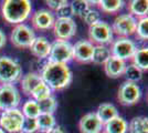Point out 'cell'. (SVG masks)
Instances as JSON below:
<instances>
[{"label":"cell","instance_id":"836d02e7","mask_svg":"<svg viewBox=\"0 0 148 133\" xmlns=\"http://www.w3.org/2000/svg\"><path fill=\"white\" fill-rule=\"evenodd\" d=\"M83 19L86 22L88 25H92L96 22H99L101 20V14H99V11L94 10V9H90L84 16H83Z\"/></svg>","mask_w":148,"mask_h":133},{"label":"cell","instance_id":"6da1fadb","mask_svg":"<svg viewBox=\"0 0 148 133\" xmlns=\"http://www.w3.org/2000/svg\"><path fill=\"white\" fill-rule=\"evenodd\" d=\"M41 79L51 90H63L72 82L73 74L66 64L48 62L41 72Z\"/></svg>","mask_w":148,"mask_h":133},{"label":"cell","instance_id":"5b68a950","mask_svg":"<svg viewBox=\"0 0 148 133\" xmlns=\"http://www.w3.org/2000/svg\"><path fill=\"white\" fill-rule=\"evenodd\" d=\"M90 42L96 45H106L113 42V30L107 22L99 20V22L90 25L88 28Z\"/></svg>","mask_w":148,"mask_h":133},{"label":"cell","instance_id":"7a4b0ae2","mask_svg":"<svg viewBox=\"0 0 148 133\" xmlns=\"http://www.w3.org/2000/svg\"><path fill=\"white\" fill-rule=\"evenodd\" d=\"M32 11L29 0H6L2 3V17L8 23L20 25L28 19Z\"/></svg>","mask_w":148,"mask_h":133},{"label":"cell","instance_id":"4fadbf2b","mask_svg":"<svg viewBox=\"0 0 148 133\" xmlns=\"http://www.w3.org/2000/svg\"><path fill=\"white\" fill-rule=\"evenodd\" d=\"M94 44L88 40H80L73 44V59L79 63L92 62Z\"/></svg>","mask_w":148,"mask_h":133},{"label":"cell","instance_id":"7402d4cb","mask_svg":"<svg viewBox=\"0 0 148 133\" xmlns=\"http://www.w3.org/2000/svg\"><path fill=\"white\" fill-rule=\"evenodd\" d=\"M130 133H148V119L146 116H135L127 127Z\"/></svg>","mask_w":148,"mask_h":133},{"label":"cell","instance_id":"9c48e42d","mask_svg":"<svg viewBox=\"0 0 148 133\" xmlns=\"http://www.w3.org/2000/svg\"><path fill=\"white\" fill-rule=\"evenodd\" d=\"M140 96H142V91L137 83L125 81L118 88L117 99L119 103L123 105L126 107L134 105L139 101Z\"/></svg>","mask_w":148,"mask_h":133},{"label":"cell","instance_id":"8d00e7d4","mask_svg":"<svg viewBox=\"0 0 148 133\" xmlns=\"http://www.w3.org/2000/svg\"><path fill=\"white\" fill-rule=\"evenodd\" d=\"M6 42H7L6 34H5V32L0 29V50L6 45Z\"/></svg>","mask_w":148,"mask_h":133},{"label":"cell","instance_id":"60d3db41","mask_svg":"<svg viewBox=\"0 0 148 133\" xmlns=\"http://www.w3.org/2000/svg\"><path fill=\"white\" fill-rule=\"evenodd\" d=\"M101 133H105V132H101Z\"/></svg>","mask_w":148,"mask_h":133},{"label":"cell","instance_id":"d6986e66","mask_svg":"<svg viewBox=\"0 0 148 133\" xmlns=\"http://www.w3.org/2000/svg\"><path fill=\"white\" fill-rule=\"evenodd\" d=\"M95 113H96L97 118L99 119V121L103 123V125L106 122H108L112 119L118 116L117 109L112 103H102V104H99V108H97V111Z\"/></svg>","mask_w":148,"mask_h":133},{"label":"cell","instance_id":"3957f363","mask_svg":"<svg viewBox=\"0 0 148 133\" xmlns=\"http://www.w3.org/2000/svg\"><path fill=\"white\" fill-rule=\"evenodd\" d=\"M22 76V67L18 61L6 56H0V82L13 84Z\"/></svg>","mask_w":148,"mask_h":133},{"label":"cell","instance_id":"7c38bea8","mask_svg":"<svg viewBox=\"0 0 148 133\" xmlns=\"http://www.w3.org/2000/svg\"><path fill=\"white\" fill-rule=\"evenodd\" d=\"M76 23L72 18H58L53 25V32L56 39L69 41L76 33Z\"/></svg>","mask_w":148,"mask_h":133},{"label":"cell","instance_id":"44dd1931","mask_svg":"<svg viewBox=\"0 0 148 133\" xmlns=\"http://www.w3.org/2000/svg\"><path fill=\"white\" fill-rule=\"evenodd\" d=\"M105 125V133H126L127 132V122L122 116H116L114 119L106 122Z\"/></svg>","mask_w":148,"mask_h":133},{"label":"cell","instance_id":"9a60e30c","mask_svg":"<svg viewBox=\"0 0 148 133\" xmlns=\"http://www.w3.org/2000/svg\"><path fill=\"white\" fill-rule=\"evenodd\" d=\"M79 129L81 133H101L103 123L99 121L95 112H90L81 118Z\"/></svg>","mask_w":148,"mask_h":133},{"label":"cell","instance_id":"277c9868","mask_svg":"<svg viewBox=\"0 0 148 133\" xmlns=\"http://www.w3.org/2000/svg\"><path fill=\"white\" fill-rule=\"evenodd\" d=\"M71 60H73V44L70 41L56 39L51 43L49 62L68 64Z\"/></svg>","mask_w":148,"mask_h":133},{"label":"cell","instance_id":"74e56055","mask_svg":"<svg viewBox=\"0 0 148 133\" xmlns=\"http://www.w3.org/2000/svg\"><path fill=\"white\" fill-rule=\"evenodd\" d=\"M44 133H65V131L61 127H54L53 129H51V130H49V131H47V132Z\"/></svg>","mask_w":148,"mask_h":133},{"label":"cell","instance_id":"484cf974","mask_svg":"<svg viewBox=\"0 0 148 133\" xmlns=\"http://www.w3.org/2000/svg\"><path fill=\"white\" fill-rule=\"evenodd\" d=\"M96 3H99L101 10L106 13L118 12L119 10L123 9L125 5V2L122 0H102V1H96Z\"/></svg>","mask_w":148,"mask_h":133},{"label":"cell","instance_id":"8fae6325","mask_svg":"<svg viewBox=\"0 0 148 133\" xmlns=\"http://www.w3.org/2000/svg\"><path fill=\"white\" fill-rule=\"evenodd\" d=\"M111 54L113 57L122 59L124 61L132 59L135 51L137 50L136 44L133 40L130 38H123V37H118L115 41L112 42Z\"/></svg>","mask_w":148,"mask_h":133},{"label":"cell","instance_id":"d6a6232c","mask_svg":"<svg viewBox=\"0 0 148 133\" xmlns=\"http://www.w3.org/2000/svg\"><path fill=\"white\" fill-rule=\"evenodd\" d=\"M22 133H36L38 131L37 119H30V118H25L22 127H21Z\"/></svg>","mask_w":148,"mask_h":133},{"label":"cell","instance_id":"f1b7e54d","mask_svg":"<svg viewBox=\"0 0 148 133\" xmlns=\"http://www.w3.org/2000/svg\"><path fill=\"white\" fill-rule=\"evenodd\" d=\"M38 102V105L40 108V111L41 113H49V114H53L56 112V110L58 109V102H56V98L54 96H49L47 99H43V100H40Z\"/></svg>","mask_w":148,"mask_h":133},{"label":"cell","instance_id":"f35d334b","mask_svg":"<svg viewBox=\"0 0 148 133\" xmlns=\"http://www.w3.org/2000/svg\"><path fill=\"white\" fill-rule=\"evenodd\" d=\"M6 133H22V131H16V132H6Z\"/></svg>","mask_w":148,"mask_h":133},{"label":"cell","instance_id":"cb8c5ba5","mask_svg":"<svg viewBox=\"0 0 148 133\" xmlns=\"http://www.w3.org/2000/svg\"><path fill=\"white\" fill-rule=\"evenodd\" d=\"M133 64H135L137 68L142 71H147L148 69V49L143 47L140 49H137L133 56Z\"/></svg>","mask_w":148,"mask_h":133},{"label":"cell","instance_id":"4dcf8cb0","mask_svg":"<svg viewBox=\"0 0 148 133\" xmlns=\"http://www.w3.org/2000/svg\"><path fill=\"white\" fill-rule=\"evenodd\" d=\"M31 95L34 98V101H40V100H43V99H47V98L51 96L52 95V90L45 83L42 82L33 90Z\"/></svg>","mask_w":148,"mask_h":133},{"label":"cell","instance_id":"2e32d148","mask_svg":"<svg viewBox=\"0 0 148 133\" xmlns=\"http://www.w3.org/2000/svg\"><path fill=\"white\" fill-rule=\"evenodd\" d=\"M126 61H124L122 59H118L111 56L110 59L104 63V70L106 76L116 79L124 74V71L126 69Z\"/></svg>","mask_w":148,"mask_h":133},{"label":"cell","instance_id":"e575fe53","mask_svg":"<svg viewBox=\"0 0 148 133\" xmlns=\"http://www.w3.org/2000/svg\"><path fill=\"white\" fill-rule=\"evenodd\" d=\"M56 14H58L59 18H72L73 17V11H72L71 5L69 2L63 5L61 8H59L56 10Z\"/></svg>","mask_w":148,"mask_h":133},{"label":"cell","instance_id":"83f0119b","mask_svg":"<svg viewBox=\"0 0 148 133\" xmlns=\"http://www.w3.org/2000/svg\"><path fill=\"white\" fill-rule=\"evenodd\" d=\"M126 78V81L133 83H137L140 81L143 78V71L139 68H137L135 64H128L126 65V69L124 71V74Z\"/></svg>","mask_w":148,"mask_h":133},{"label":"cell","instance_id":"f546056e","mask_svg":"<svg viewBox=\"0 0 148 133\" xmlns=\"http://www.w3.org/2000/svg\"><path fill=\"white\" fill-rule=\"evenodd\" d=\"M90 1L86 0H76L71 3V8L73 11V16H77L83 18V16L90 10Z\"/></svg>","mask_w":148,"mask_h":133},{"label":"cell","instance_id":"ab89813d","mask_svg":"<svg viewBox=\"0 0 148 133\" xmlns=\"http://www.w3.org/2000/svg\"><path fill=\"white\" fill-rule=\"evenodd\" d=\"M0 133H6V132H5V131H3V130H2L1 127H0Z\"/></svg>","mask_w":148,"mask_h":133},{"label":"cell","instance_id":"ac0fdd59","mask_svg":"<svg viewBox=\"0 0 148 133\" xmlns=\"http://www.w3.org/2000/svg\"><path fill=\"white\" fill-rule=\"evenodd\" d=\"M42 82L43 81H42L40 74H38L36 72H29V73L25 74V76H22V79H21L22 92L25 95H31V93L33 92V90Z\"/></svg>","mask_w":148,"mask_h":133},{"label":"cell","instance_id":"603a6c76","mask_svg":"<svg viewBox=\"0 0 148 133\" xmlns=\"http://www.w3.org/2000/svg\"><path fill=\"white\" fill-rule=\"evenodd\" d=\"M37 124L38 131H41V132L44 133L56 127V121L53 114L40 113V115L37 118Z\"/></svg>","mask_w":148,"mask_h":133},{"label":"cell","instance_id":"52a82bcc","mask_svg":"<svg viewBox=\"0 0 148 133\" xmlns=\"http://www.w3.org/2000/svg\"><path fill=\"white\" fill-rule=\"evenodd\" d=\"M21 101V94L13 84H0V110L17 109Z\"/></svg>","mask_w":148,"mask_h":133},{"label":"cell","instance_id":"ba28073f","mask_svg":"<svg viewBox=\"0 0 148 133\" xmlns=\"http://www.w3.org/2000/svg\"><path fill=\"white\" fill-rule=\"evenodd\" d=\"M23 120L25 116L18 108L6 110L0 115V127L5 132L21 131Z\"/></svg>","mask_w":148,"mask_h":133},{"label":"cell","instance_id":"1f68e13d","mask_svg":"<svg viewBox=\"0 0 148 133\" xmlns=\"http://www.w3.org/2000/svg\"><path fill=\"white\" fill-rule=\"evenodd\" d=\"M136 37L139 40H147L148 39V19L146 18H142L139 21H137V25H136Z\"/></svg>","mask_w":148,"mask_h":133},{"label":"cell","instance_id":"30bf717a","mask_svg":"<svg viewBox=\"0 0 148 133\" xmlns=\"http://www.w3.org/2000/svg\"><path fill=\"white\" fill-rule=\"evenodd\" d=\"M136 25H137L136 18L130 16V13H125V14H119L114 19L111 28L113 33H116L118 37L128 38L130 36L135 33Z\"/></svg>","mask_w":148,"mask_h":133},{"label":"cell","instance_id":"e0dca14e","mask_svg":"<svg viewBox=\"0 0 148 133\" xmlns=\"http://www.w3.org/2000/svg\"><path fill=\"white\" fill-rule=\"evenodd\" d=\"M31 53L39 59L48 58L51 50V43L45 37H36L34 41L30 45Z\"/></svg>","mask_w":148,"mask_h":133},{"label":"cell","instance_id":"d4e9b609","mask_svg":"<svg viewBox=\"0 0 148 133\" xmlns=\"http://www.w3.org/2000/svg\"><path fill=\"white\" fill-rule=\"evenodd\" d=\"M111 56V50L106 45H94L92 62L95 64H104Z\"/></svg>","mask_w":148,"mask_h":133},{"label":"cell","instance_id":"ffe728a7","mask_svg":"<svg viewBox=\"0 0 148 133\" xmlns=\"http://www.w3.org/2000/svg\"><path fill=\"white\" fill-rule=\"evenodd\" d=\"M128 10L130 14L134 18H146L148 12V2L145 0H132L128 2Z\"/></svg>","mask_w":148,"mask_h":133},{"label":"cell","instance_id":"8992f818","mask_svg":"<svg viewBox=\"0 0 148 133\" xmlns=\"http://www.w3.org/2000/svg\"><path fill=\"white\" fill-rule=\"evenodd\" d=\"M34 39H36V34H34L33 29L25 23H20V25H16L10 34L11 43L19 49L30 48Z\"/></svg>","mask_w":148,"mask_h":133},{"label":"cell","instance_id":"4316f807","mask_svg":"<svg viewBox=\"0 0 148 133\" xmlns=\"http://www.w3.org/2000/svg\"><path fill=\"white\" fill-rule=\"evenodd\" d=\"M22 114L25 118H30V119H37L40 115L41 111L38 105V102L34 100H28L22 107Z\"/></svg>","mask_w":148,"mask_h":133},{"label":"cell","instance_id":"d590c367","mask_svg":"<svg viewBox=\"0 0 148 133\" xmlns=\"http://www.w3.org/2000/svg\"><path fill=\"white\" fill-rule=\"evenodd\" d=\"M68 1H65V0H48V1H45V3L49 6V8H51L52 10H58L59 8H61L63 5H65Z\"/></svg>","mask_w":148,"mask_h":133},{"label":"cell","instance_id":"5bb4252c","mask_svg":"<svg viewBox=\"0 0 148 133\" xmlns=\"http://www.w3.org/2000/svg\"><path fill=\"white\" fill-rule=\"evenodd\" d=\"M54 21H56V18H54L53 13L47 9L37 10L32 14V18H31L32 25L36 29L41 30V31H45V30L53 28Z\"/></svg>","mask_w":148,"mask_h":133}]
</instances>
